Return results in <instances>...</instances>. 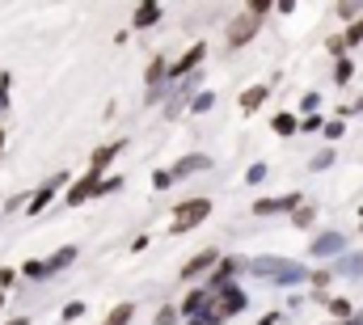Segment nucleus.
<instances>
[{
    "label": "nucleus",
    "instance_id": "nucleus-1",
    "mask_svg": "<svg viewBox=\"0 0 363 325\" xmlns=\"http://www.w3.org/2000/svg\"><path fill=\"white\" fill-rule=\"evenodd\" d=\"M203 216H207V203H190V207L178 211V228H186V224H195V220H203Z\"/></svg>",
    "mask_w": 363,
    "mask_h": 325
},
{
    "label": "nucleus",
    "instance_id": "nucleus-2",
    "mask_svg": "<svg viewBox=\"0 0 363 325\" xmlns=\"http://www.w3.org/2000/svg\"><path fill=\"white\" fill-rule=\"evenodd\" d=\"M127 317H131V305H123V309H114V313H110V321H106V325H127Z\"/></svg>",
    "mask_w": 363,
    "mask_h": 325
},
{
    "label": "nucleus",
    "instance_id": "nucleus-3",
    "mask_svg": "<svg viewBox=\"0 0 363 325\" xmlns=\"http://www.w3.org/2000/svg\"><path fill=\"white\" fill-rule=\"evenodd\" d=\"M262 97H266V93H262V89H250V93H245V106H258V102H262Z\"/></svg>",
    "mask_w": 363,
    "mask_h": 325
},
{
    "label": "nucleus",
    "instance_id": "nucleus-4",
    "mask_svg": "<svg viewBox=\"0 0 363 325\" xmlns=\"http://www.w3.org/2000/svg\"><path fill=\"white\" fill-rule=\"evenodd\" d=\"M0 148H4V135H0Z\"/></svg>",
    "mask_w": 363,
    "mask_h": 325
}]
</instances>
